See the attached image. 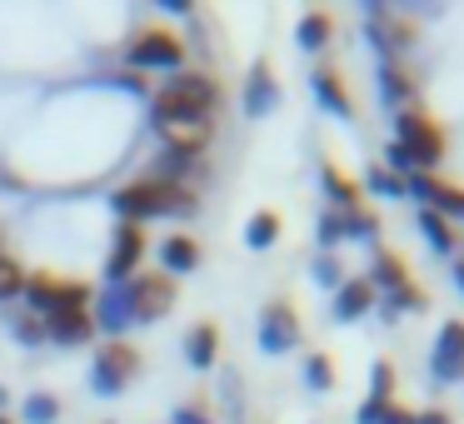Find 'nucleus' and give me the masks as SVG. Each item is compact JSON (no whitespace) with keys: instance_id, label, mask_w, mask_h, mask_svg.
<instances>
[{"instance_id":"1","label":"nucleus","mask_w":464,"mask_h":424,"mask_svg":"<svg viewBox=\"0 0 464 424\" xmlns=\"http://www.w3.org/2000/svg\"><path fill=\"white\" fill-rule=\"evenodd\" d=\"M111 205L121 210V220H130V225H145V220H155V215H195L200 210V200H195L190 185L165 180V175L130 180L125 190H115Z\"/></svg>"},{"instance_id":"2","label":"nucleus","mask_w":464,"mask_h":424,"mask_svg":"<svg viewBox=\"0 0 464 424\" xmlns=\"http://www.w3.org/2000/svg\"><path fill=\"white\" fill-rule=\"evenodd\" d=\"M220 105V85L200 71H180L170 85L155 91V125H195L210 120V111Z\"/></svg>"},{"instance_id":"3","label":"nucleus","mask_w":464,"mask_h":424,"mask_svg":"<svg viewBox=\"0 0 464 424\" xmlns=\"http://www.w3.org/2000/svg\"><path fill=\"white\" fill-rule=\"evenodd\" d=\"M121 290H125L130 324H155V320H165V314L175 310V300H180V284H175L165 270H140V275H130Z\"/></svg>"},{"instance_id":"4","label":"nucleus","mask_w":464,"mask_h":424,"mask_svg":"<svg viewBox=\"0 0 464 424\" xmlns=\"http://www.w3.org/2000/svg\"><path fill=\"white\" fill-rule=\"evenodd\" d=\"M25 300H31L41 314L85 310V304H91V284H85V280H71V275L35 270V275H25Z\"/></svg>"},{"instance_id":"5","label":"nucleus","mask_w":464,"mask_h":424,"mask_svg":"<svg viewBox=\"0 0 464 424\" xmlns=\"http://www.w3.org/2000/svg\"><path fill=\"white\" fill-rule=\"evenodd\" d=\"M125 55H130V65H140V71H175V65H185V41L170 25H140Z\"/></svg>"},{"instance_id":"6","label":"nucleus","mask_w":464,"mask_h":424,"mask_svg":"<svg viewBox=\"0 0 464 424\" xmlns=\"http://www.w3.org/2000/svg\"><path fill=\"white\" fill-rule=\"evenodd\" d=\"M140 350H135L130 340H111V344H101V354H95V370H91V384L101 394H121L125 384L140 374Z\"/></svg>"},{"instance_id":"7","label":"nucleus","mask_w":464,"mask_h":424,"mask_svg":"<svg viewBox=\"0 0 464 424\" xmlns=\"http://www.w3.org/2000/svg\"><path fill=\"white\" fill-rule=\"evenodd\" d=\"M145 250H150V235H145V225H130V220H121V225H115L111 260H105V280H111V284H125L130 275H140V260H145Z\"/></svg>"},{"instance_id":"8","label":"nucleus","mask_w":464,"mask_h":424,"mask_svg":"<svg viewBox=\"0 0 464 424\" xmlns=\"http://www.w3.org/2000/svg\"><path fill=\"white\" fill-rule=\"evenodd\" d=\"M295 340H300V314H295L290 300H275L270 310L260 314V350L285 354Z\"/></svg>"},{"instance_id":"9","label":"nucleus","mask_w":464,"mask_h":424,"mask_svg":"<svg viewBox=\"0 0 464 424\" xmlns=\"http://www.w3.org/2000/svg\"><path fill=\"white\" fill-rule=\"evenodd\" d=\"M95 334L91 310H65V314H45V340L55 344H85Z\"/></svg>"},{"instance_id":"10","label":"nucleus","mask_w":464,"mask_h":424,"mask_svg":"<svg viewBox=\"0 0 464 424\" xmlns=\"http://www.w3.org/2000/svg\"><path fill=\"white\" fill-rule=\"evenodd\" d=\"M160 260H165V275H190L195 265H200V240L195 235H170V240H160Z\"/></svg>"},{"instance_id":"11","label":"nucleus","mask_w":464,"mask_h":424,"mask_svg":"<svg viewBox=\"0 0 464 424\" xmlns=\"http://www.w3.org/2000/svg\"><path fill=\"white\" fill-rule=\"evenodd\" d=\"M185 354H190L195 370H210L215 354H220V324H215V320H200V324H195L190 340H185Z\"/></svg>"},{"instance_id":"12","label":"nucleus","mask_w":464,"mask_h":424,"mask_svg":"<svg viewBox=\"0 0 464 424\" xmlns=\"http://www.w3.org/2000/svg\"><path fill=\"white\" fill-rule=\"evenodd\" d=\"M101 330H111V334H121V330H130V310H125V290L121 284H111V290L101 294V314H91Z\"/></svg>"},{"instance_id":"13","label":"nucleus","mask_w":464,"mask_h":424,"mask_svg":"<svg viewBox=\"0 0 464 424\" xmlns=\"http://www.w3.org/2000/svg\"><path fill=\"white\" fill-rule=\"evenodd\" d=\"M400 130H404V140H410L414 150L424 155V160H434V155L444 150V140L430 130V120H420V115H404V120H400Z\"/></svg>"},{"instance_id":"14","label":"nucleus","mask_w":464,"mask_h":424,"mask_svg":"<svg viewBox=\"0 0 464 424\" xmlns=\"http://www.w3.org/2000/svg\"><path fill=\"white\" fill-rule=\"evenodd\" d=\"M275 240H280V215L275 210H260L250 225H245V245H250V250H270Z\"/></svg>"},{"instance_id":"15","label":"nucleus","mask_w":464,"mask_h":424,"mask_svg":"<svg viewBox=\"0 0 464 424\" xmlns=\"http://www.w3.org/2000/svg\"><path fill=\"white\" fill-rule=\"evenodd\" d=\"M275 105V85H270V65H255L250 71V95H245V111L250 115H260V111H270Z\"/></svg>"},{"instance_id":"16","label":"nucleus","mask_w":464,"mask_h":424,"mask_svg":"<svg viewBox=\"0 0 464 424\" xmlns=\"http://www.w3.org/2000/svg\"><path fill=\"white\" fill-rule=\"evenodd\" d=\"M21 419L25 424H55V419H61V400H55V394H31V400H25L21 404Z\"/></svg>"},{"instance_id":"17","label":"nucleus","mask_w":464,"mask_h":424,"mask_svg":"<svg viewBox=\"0 0 464 424\" xmlns=\"http://www.w3.org/2000/svg\"><path fill=\"white\" fill-rule=\"evenodd\" d=\"M314 91H320V101L330 105V111L350 115V95H344V81H340L334 71H320V75H314Z\"/></svg>"},{"instance_id":"18","label":"nucleus","mask_w":464,"mask_h":424,"mask_svg":"<svg viewBox=\"0 0 464 424\" xmlns=\"http://www.w3.org/2000/svg\"><path fill=\"white\" fill-rule=\"evenodd\" d=\"M11 294H25V270L15 255L0 250V300H11Z\"/></svg>"},{"instance_id":"19","label":"nucleus","mask_w":464,"mask_h":424,"mask_svg":"<svg viewBox=\"0 0 464 424\" xmlns=\"http://www.w3.org/2000/svg\"><path fill=\"white\" fill-rule=\"evenodd\" d=\"M324 41H330V15H320V11L304 15V21H300V45H304V51H320Z\"/></svg>"},{"instance_id":"20","label":"nucleus","mask_w":464,"mask_h":424,"mask_svg":"<svg viewBox=\"0 0 464 424\" xmlns=\"http://www.w3.org/2000/svg\"><path fill=\"white\" fill-rule=\"evenodd\" d=\"M364 304H370V284L354 280V284H344V294H340V304H334V310H340V320H350V314L364 310Z\"/></svg>"},{"instance_id":"21","label":"nucleus","mask_w":464,"mask_h":424,"mask_svg":"<svg viewBox=\"0 0 464 424\" xmlns=\"http://www.w3.org/2000/svg\"><path fill=\"white\" fill-rule=\"evenodd\" d=\"M11 334L21 344H41L45 340V320L41 314H21V320H11Z\"/></svg>"},{"instance_id":"22","label":"nucleus","mask_w":464,"mask_h":424,"mask_svg":"<svg viewBox=\"0 0 464 424\" xmlns=\"http://www.w3.org/2000/svg\"><path fill=\"white\" fill-rule=\"evenodd\" d=\"M330 380H334L330 360H324V354H314V360H310V384H314V390H330Z\"/></svg>"},{"instance_id":"23","label":"nucleus","mask_w":464,"mask_h":424,"mask_svg":"<svg viewBox=\"0 0 464 424\" xmlns=\"http://www.w3.org/2000/svg\"><path fill=\"white\" fill-rule=\"evenodd\" d=\"M175 424H210V419H205L195 404H185V410H175Z\"/></svg>"},{"instance_id":"24","label":"nucleus","mask_w":464,"mask_h":424,"mask_svg":"<svg viewBox=\"0 0 464 424\" xmlns=\"http://www.w3.org/2000/svg\"><path fill=\"white\" fill-rule=\"evenodd\" d=\"M0 424H15V419H5V414H0Z\"/></svg>"}]
</instances>
